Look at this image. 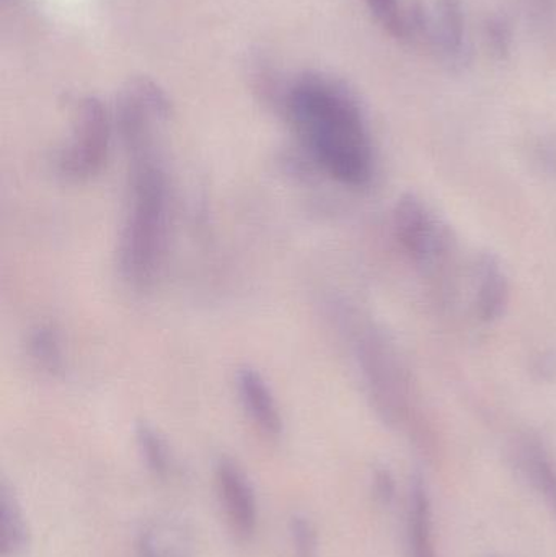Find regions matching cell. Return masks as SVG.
I'll return each mask as SVG.
<instances>
[{
    "label": "cell",
    "mask_w": 556,
    "mask_h": 557,
    "mask_svg": "<svg viewBox=\"0 0 556 557\" xmlns=\"http://www.w3.org/2000/svg\"><path fill=\"white\" fill-rule=\"evenodd\" d=\"M274 111L330 178L351 188L368 185L374 172L371 136L358 98L343 82L307 72L286 82Z\"/></svg>",
    "instance_id": "1"
},
{
    "label": "cell",
    "mask_w": 556,
    "mask_h": 557,
    "mask_svg": "<svg viewBox=\"0 0 556 557\" xmlns=\"http://www.w3.org/2000/svg\"><path fill=\"white\" fill-rule=\"evenodd\" d=\"M129 198L121 228L118 261L133 287L153 284L169 245V180L160 149L127 153Z\"/></svg>",
    "instance_id": "2"
},
{
    "label": "cell",
    "mask_w": 556,
    "mask_h": 557,
    "mask_svg": "<svg viewBox=\"0 0 556 557\" xmlns=\"http://www.w3.org/2000/svg\"><path fill=\"white\" fill-rule=\"evenodd\" d=\"M110 140L111 120L107 107L98 98H82L72 113L71 139L59 156V172L75 182L98 175L107 163Z\"/></svg>",
    "instance_id": "3"
},
{
    "label": "cell",
    "mask_w": 556,
    "mask_h": 557,
    "mask_svg": "<svg viewBox=\"0 0 556 557\" xmlns=\"http://www.w3.org/2000/svg\"><path fill=\"white\" fill-rule=\"evenodd\" d=\"M394 232L400 247L418 263L436 261L449 247V235L415 195L401 196L395 205Z\"/></svg>",
    "instance_id": "4"
},
{
    "label": "cell",
    "mask_w": 556,
    "mask_h": 557,
    "mask_svg": "<svg viewBox=\"0 0 556 557\" xmlns=\"http://www.w3.org/2000/svg\"><path fill=\"white\" fill-rule=\"evenodd\" d=\"M215 493L225 523L237 542L247 543L258 529V500L254 484L237 461L219 458L214 467Z\"/></svg>",
    "instance_id": "5"
},
{
    "label": "cell",
    "mask_w": 556,
    "mask_h": 557,
    "mask_svg": "<svg viewBox=\"0 0 556 557\" xmlns=\"http://www.w3.org/2000/svg\"><path fill=\"white\" fill-rule=\"evenodd\" d=\"M237 392L257 431L268 438L280 437L283 434V416L263 375L251 367H242L237 372Z\"/></svg>",
    "instance_id": "6"
},
{
    "label": "cell",
    "mask_w": 556,
    "mask_h": 557,
    "mask_svg": "<svg viewBox=\"0 0 556 557\" xmlns=\"http://www.w3.org/2000/svg\"><path fill=\"white\" fill-rule=\"evenodd\" d=\"M475 308L483 321H495L505 314L509 304L508 276L498 258L483 255L477 264Z\"/></svg>",
    "instance_id": "7"
},
{
    "label": "cell",
    "mask_w": 556,
    "mask_h": 557,
    "mask_svg": "<svg viewBox=\"0 0 556 557\" xmlns=\"http://www.w3.org/2000/svg\"><path fill=\"white\" fill-rule=\"evenodd\" d=\"M462 7L459 0H437L433 13L428 12V42L444 54L457 55L464 45Z\"/></svg>",
    "instance_id": "8"
},
{
    "label": "cell",
    "mask_w": 556,
    "mask_h": 557,
    "mask_svg": "<svg viewBox=\"0 0 556 557\" xmlns=\"http://www.w3.org/2000/svg\"><path fill=\"white\" fill-rule=\"evenodd\" d=\"M29 546V529L22 504L3 481L0 490V557H22Z\"/></svg>",
    "instance_id": "9"
},
{
    "label": "cell",
    "mask_w": 556,
    "mask_h": 557,
    "mask_svg": "<svg viewBox=\"0 0 556 557\" xmlns=\"http://www.w3.org/2000/svg\"><path fill=\"white\" fill-rule=\"evenodd\" d=\"M143 557H191L188 533L173 520H156L140 532L137 542Z\"/></svg>",
    "instance_id": "10"
},
{
    "label": "cell",
    "mask_w": 556,
    "mask_h": 557,
    "mask_svg": "<svg viewBox=\"0 0 556 557\" xmlns=\"http://www.w3.org/2000/svg\"><path fill=\"white\" fill-rule=\"evenodd\" d=\"M29 359L39 372L46 375H59L64 369L62 339L55 326L49 323L36 324L28 334L26 343Z\"/></svg>",
    "instance_id": "11"
},
{
    "label": "cell",
    "mask_w": 556,
    "mask_h": 557,
    "mask_svg": "<svg viewBox=\"0 0 556 557\" xmlns=\"http://www.w3.org/2000/svg\"><path fill=\"white\" fill-rule=\"evenodd\" d=\"M136 444L147 470L156 476L169 478L173 471V457L165 438L156 428L140 422L136 428Z\"/></svg>",
    "instance_id": "12"
},
{
    "label": "cell",
    "mask_w": 556,
    "mask_h": 557,
    "mask_svg": "<svg viewBox=\"0 0 556 557\" xmlns=\"http://www.w3.org/2000/svg\"><path fill=\"white\" fill-rule=\"evenodd\" d=\"M379 25L397 39L407 38V9L400 0H366Z\"/></svg>",
    "instance_id": "13"
},
{
    "label": "cell",
    "mask_w": 556,
    "mask_h": 557,
    "mask_svg": "<svg viewBox=\"0 0 556 557\" xmlns=\"http://www.w3.org/2000/svg\"><path fill=\"white\" fill-rule=\"evenodd\" d=\"M291 543L294 557H319V539L307 517L297 516L291 520Z\"/></svg>",
    "instance_id": "14"
},
{
    "label": "cell",
    "mask_w": 556,
    "mask_h": 557,
    "mask_svg": "<svg viewBox=\"0 0 556 557\" xmlns=\"http://www.w3.org/2000/svg\"><path fill=\"white\" fill-rule=\"evenodd\" d=\"M486 36H489L490 45L495 49L498 54H505L509 51V42H511V35H509L508 26L503 22H490L486 26Z\"/></svg>",
    "instance_id": "15"
},
{
    "label": "cell",
    "mask_w": 556,
    "mask_h": 557,
    "mask_svg": "<svg viewBox=\"0 0 556 557\" xmlns=\"http://www.w3.org/2000/svg\"><path fill=\"white\" fill-rule=\"evenodd\" d=\"M541 160L544 169L551 175H556V139L548 140L542 146Z\"/></svg>",
    "instance_id": "16"
}]
</instances>
